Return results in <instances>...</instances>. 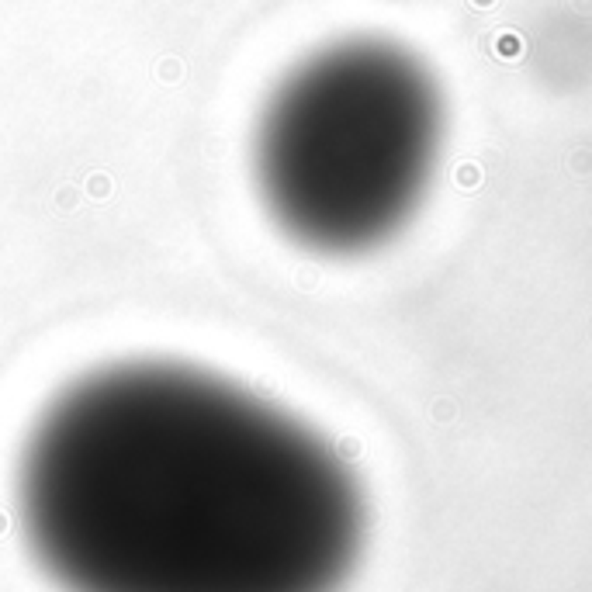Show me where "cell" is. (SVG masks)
I'll return each mask as SVG.
<instances>
[{"mask_svg": "<svg viewBox=\"0 0 592 592\" xmlns=\"http://www.w3.org/2000/svg\"><path fill=\"white\" fill-rule=\"evenodd\" d=\"M32 561L59 592H339L367 509L298 416L180 360L70 381L14 474Z\"/></svg>", "mask_w": 592, "mask_h": 592, "instance_id": "1", "label": "cell"}, {"mask_svg": "<svg viewBox=\"0 0 592 592\" xmlns=\"http://www.w3.org/2000/svg\"><path fill=\"white\" fill-rule=\"evenodd\" d=\"M433 139L429 94L398 56L336 49L267 104L253 146L256 191L301 250L371 253L420 212Z\"/></svg>", "mask_w": 592, "mask_h": 592, "instance_id": "2", "label": "cell"}]
</instances>
